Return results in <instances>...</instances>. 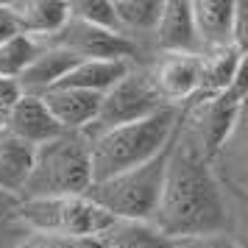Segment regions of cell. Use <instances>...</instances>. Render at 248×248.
<instances>
[{"label": "cell", "mask_w": 248, "mask_h": 248, "mask_svg": "<svg viewBox=\"0 0 248 248\" xmlns=\"http://www.w3.org/2000/svg\"><path fill=\"white\" fill-rule=\"evenodd\" d=\"M240 217L243 215L232 206L220 184L215 181L209 159L179 123L170 142L156 209L148 223H154L170 240L223 232L240 237Z\"/></svg>", "instance_id": "1"}, {"label": "cell", "mask_w": 248, "mask_h": 248, "mask_svg": "<svg viewBox=\"0 0 248 248\" xmlns=\"http://www.w3.org/2000/svg\"><path fill=\"white\" fill-rule=\"evenodd\" d=\"M181 109L162 106L148 117L120 123L112 128L90 131V173L92 184L106 181L125 170L145 165L148 159L159 156L176 134Z\"/></svg>", "instance_id": "2"}, {"label": "cell", "mask_w": 248, "mask_h": 248, "mask_svg": "<svg viewBox=\"0 0 248 248\" xmlns=\"http://www.w3.org/2000/svg\"><path fill=\"white\" fill-rule=\"evenodd\" d=\"M92 184L90 173V134L62 131L34 151V165L28 173L20 201L25 198H70L84 195Z\"/></svg>", "instance_id": "3"}, {"label": "cell", "mask_w": 248, "mask_h": 248, "mask_svg": "<svg viewBox=\"0 0 248 248\" xmlns=\"http://www.w3.org/2000/svg\"><path fill=\"white\" fill-rule=\"evenodd\" d=\"M168 154H170V145L159 156L148 159L145 165H137V168L117 173V176L106 181L90 184V190L84 195L95 206H101L106 215H112L114 220H151L159 201V190H162Z\"/></svg>", "instance_id": "4"}, {"label": "cell", "mask_w": 248, "mask_h": 248, "mask_svg": "<svg viewBox=\"0 0 248 248\" xmlns=\"http://www.w3.org/2000/svg\"><path fill=\"white\" fill-rule=\"evenodd\" d=\"M14 220L25 232L56 237H78V240H101L114 226V217L87 195L70 198H25L17 206Z\"/></svg>", "instance_id": "5"}, {"label": "cell", "mask_w": 248, "mask_h": 248, "mask_svg": "<svg viewBox=\"0 0 248 248\" xmlns=\"http://www.w3.org/2000/svg\"><path fill=\"white\" fill-rule=\"evenodd\" d=\"M165 103L159 101V95L151 87L145 62H137L112 90H106L101 95V112H98V120H95V125H92L90 131H101V128H112V125H120V123H131V120L154 114Z\"/></svg>", "instance_id": "6"}, {"label": "cell", "mask_w": 248, "mask_h": 248, "mask_svg": "<svg viewBox=\"0 0 248 248\" xmlns=\"http://www.w3.org/2000/svg\"><path fill=\"white\" fill-rule=\"evenodd\" d=\"M45 45H56L67 50L78 62L87 59H123V62H145V53L140 50L137 42L128 36L114 34V31H103L95 25H87L81 20L67 17V23L62 25V31L45 39Z\"/></svg>", "instance_id": "7"}, {"label": "cell", "mask_w": 248, "mask_h": 248, "mask_svg": "<svg viewBox=\"0 0 248 248\" xmlns=\"http://www.w3.org/2000/svg\"><path fill=\"white\" fill-rule=\"evenodd\" d=\"M151 87L165 106H184L198 92L201 59L198 53H151L145 59Z\"/></svg>", "instance_id": "8"}, {"label": "cell", "mask_w": 248, "mask_h": 248, "mask_svg": "<svg viewBox=\"0 0 248 248\" xmlns=\"http://www.w3.org/2000/svg\"><path fill=\"white\" fill-rule=\"evenodd\" d=\"M215 181L220 184L223 195L232 201L237 212L243 215L246 209V117H240V123L234 125V131L226 137V142L215 156L209 159Z\"/></svg>", "instance_id": "9"}, {"label": "cell", "mask_w": 248, "mask_h": 248, "mask_svg": "<svg viewBox=\"0 0 248 248\" xmlns=\"http://www.w3.org/2000/svg\"><path fill=\"white\" fill-rule=\"evenodd\" d=\"M151 53H198L190 0H162L159 23L148 39V56Z\"/></svg>", "instance_id": "10"}, {"label": "cell", "mask_w": 248, "mask_h": 248, "mask_svg": "<svg viewBox=\"0 0 248 248\" xmlns=\"http://www.w3.org/2000/svg\"><path fill=\"white\" fill-rule=\"evenodd\" d=\"M39 98L62 131H90L101 112V95H95V92L53 87Z\"/></svg>", "instance_id": "11"}, {"label": "cell", "mask_w": 248, "mask_h": 248, "mask_svg": "<svg viewBox=\"0 0 248 248\" xmlns=\"http://www.w3.org/2000/svg\"><path fill=\"white\" fill-rule=\"evenodd\" d=\"M192 31L198 53L232 47V14L234 0H190Z\"/></svg>", "instance_id": "12"}, {"label": "cell", "mask_w": 248, "mask_h": 248, "mask_svg": "<svg viewBox=\"0 0 248 248\" xmlns=\"http://www.w3.org/2000/svg\"><path fill=\"white\" fill-rule=\"evenodd\" d=\"M78 64V59L62 50L56 45H39L34 59L23 67V73L17 76V84L25 95H45L47 90L59 87V81L67 76L70 70Z\"/></svg>", "instance_id": "13"}, {"label": "cell", "mask_w": 248, "mask_h": 248, "mask_svg": "<svg viewBox=\"0 0 248 248\" xmlns=\"http://www.w3.org/2000/svg\"><path fill=\"white\" fill-rule=\"evenodd\" d=\"M6 9L14 17L17 31L36 42H45L53 34H59L70 17L67 3L62 0H12L6 3Z\"/></svg>", "instance_id": "14"}, {"label": "cell", "mask_w": 248, "mask_h": 248, "mask_svg": "<svg viewBox=\"0 0 248 248\" xmlns=\"http://www.w3.org/2000/svg\"><path fill=\"white\" fill-rule=\"evenodd\" d=\"M6 131L20 137L23 142H28V145H34V148L62 134V128L50 117L42 98L39 95H25V92H23V98L17 101V106H14L12 117L6 123Z\"/></svg>", "instance_id": "15"}, {"label": "cell", "mask_w": 248, "mask_h": 248, "mask_svg": "<svg viewBox=\"0 0 248 248\" xmlns=\"http://www.w3.org/2000/svg\"><path fill=\"white\" fill-rule=\"evenodd\" d=\"M198 59H201V76H198L195 98L223 95L234 84L237 73L246 67V56L240 50H234V47H223V50H212V53H198Z\"/></svg>", "instance_id": "16"}, {"label": "cell", "mask_w": 248, "mask_h": 248, "mask_svg": "<svg viewBox=\"0 0 248 248\" xmlns=\"http://www.w3.org/2000/svg\"><path fill=\"white\" fill-rule=\"evenodd\" d=\"M137 62H123V59H87L78 62L70 70L64 78L59 81V87H70V90H84L103 95L106 90H112L117 81L123 78Z\"/></svg>", "instance_id": "17"}, {"label": "cell", "mask_w": 248, "mask_h": 248, "mask_svg": "<svg viewBox=\"0 0 248 248\" xmlns=\"http://www.w3.org/2000/svg\"><path fill=\"white\" fill-rule=\"evenodd\" d=\"M112 9L114 20H117V31L128 36L131 42H137L148 59V39L159 23L162 0H114Z\"/></svg>", "instance_id": "18"}, {"label": "cell", "mask_w": 248, "mask_h": 248, "mask_svg": "<svg viewBox=\"0 0 248 248\" xmlns=\"http://www.w3.org/2000/svg\"><path fill=\"white\" fill-rule=\"evenodd\" d=\"M34 145L9 134L6 128L0 131V190L3 192H12L20 198L28 173H31V165H34Z\"/></svg>", "instance_id": "19"}, {"label": "cell", "mask_w": 248, "mask_h": 248, "mask_svg": "<svg viewBox=\"0 0 248 248\" xmlns=\"http://www.w3.org/2000/svg\"><path fill=\"white\" fill-rule=\"evenodd\" d=\"M101 248H173V240L148 220H114L101 237Z\"/></svg>", "instance_id": "20"}, {"label": "cell", "mask_w": 248, "mask_h": 248, "mask_svg": "<svg viewBox=\"0 0 248 248\" xmlns=\"http://www.w3.org/2000/svg\"><path fill=\"white\" fill-rule=\"evenodd\" d=\"M42 42H36L31 36L17 34L14 39L0 45V78H17L23 67L34 59V53L39 50Z\"/></svg>", "instance_id": "21"}, {"label": "cell", "mask_w": 248, "mask_h": 248, "mask_svg": "<svg viewBox=\"0 0 248 248\" xmlns=\"http://www.w3.org/2000/svg\"><path fill=\"white\" fill-rule=\"evenodd\" d=\"M67 14L73 20H81V23H87V25L120 34L117 31V20H114V9L109 0H70Z\"/></svg>", "instance_id": "22"}, {"label": "cell", "mask_w": 248, "mask_h": 248, "mask_svg": "<svg viewBox=\"0 0 248 248\" xmlns=\"http://www.w3.org/2000/svg\"><path fill=\"white\" fill-rule=\"evenodd\" d=\"M14 248H101V240H78V237H56L25 232V237Z\"/></svg>", "instance_id": "23"}, {"label": "cell", "mask_w": 248, "mask_h": 248, "mask_svg": "<svg viewBox=\"0 0 248 248\" xmlns=\"http://www.w3.org/2000/svg\"><path fill=\"white\" fill-rule=\"evenodd\" d=\"M173 248H243V240L237 234H203V237H184L173 240Z\"/></svg>", "instance_id": "24"}, {"label": "cell", "mask_w": 248, "mask_h": 248, "mask_svg": "<svg viewBox=\"0 0 248 248\" xmlns=\"http://www.w3.org/2000/svg\"><path fill=\"white\" fill-rule=\"evenodd\" d=\"M232 47L246 56L248 50V3L234 0V14H232Z\"/></svg>", "instance_id": "25"}, {"label": "cell", "mask_w": 248, "mask_h": 248, "mask_svg": "<svg viewBox=\"0 0 248 248\" xmlns=\"http://www.w3.org/2000/svg\"><path fill=\"white\" fill-rule=\"evenodd\" d=\"M20 98H23V90H20L17 78H0V131L6 128Z\"/></svg>", "instance_id": "26"}, {"label": "cell", "mask_w": 248, "mask_h": 248, "mask_svg": "<svg viewBox=\"0 0 248 248\" xmlns=\"http://www.w3.org/2000/svg\"><path fill=\"white\" fill-rule=\"evenodd\" d=\"M23 237H25V229L17 223V220L0 223V248H14Z\"/></svg>", "instance_id": "27"}, {"label": "cell", "mask_w": 248, "mask_h": 248, "mask_svg": "<svg viewBox=\"0 0 248 248\" xmlns=\"http://www.w3.org/2000/svg\"><path fill=\"white\" fill-rule=\"evenodd\" d=\"M17 34H20V31H17L14 17L9 14L6 3H0V45H3V42H9V39H14Z\"/></svg>", "instance_id": "28"}, {"label": "cell", "mask_w": 248, "mask_h": 248, "mask_svg": "<svg viewBox=\"0 0 248 248\" xmlns=\"http://www.w3.org/2000/svg\"><path fill=\"white\" fill-rule=\"evenodd\" d=\"M17 206H20V198H17V195L0 190V223H9V220H14Z\"/></svg>", "instance_id": "29"}]
</instances>
